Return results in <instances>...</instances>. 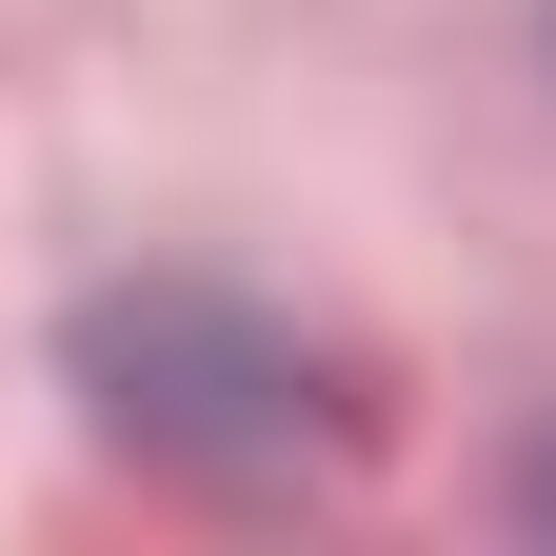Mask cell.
<instances>
[{
	"mask_svg": "<svg viewBox=\"0 0 556 556\" xmlns=\"http://www.w3.org/2000/svg\"><path fill=\"white\" fill-rule=\"evenodd\" d=\"M517 536H556V417H536V457H517Z\"/></svg>",
	"mask_w": 556,
	"mask_h": 556,
	"instance_id": "7a4b0ae2",
	"label": "cell"
},
{
	"mask_svg": "<svg viewBox=\"0 0 556 556\" xmlns=\"http://www.w3.org/2000/svg\"><path fill=\"white\" fill-rule=\"evenodd\" d=\"M60 378H80V417L119 457H160V477H318L358 438L338 358L299 318L219 299V278H119V299H80L60 318Z\"/></svg>",
	"mask_w": 556,
	"mask_h": 556,
	"instance_id": "6da1fadb",
	"label": "cell"
}]
</instances>
